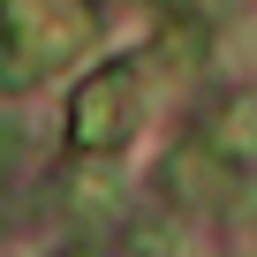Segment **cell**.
I'll list each match as a JSON object with an SVG mask.
<instances>
[{
  "instance_id": "5b68a950",
  "label": "cell",
  "mask_w": 257,
  "mask_h": 257,
  "mask_svg": "<svg viewBox=\"0 0 257 257\" xmlns=\"http://www.w3.org/2000/svg\"><path fill=\"white\" fill-rule=\"evenodd\" d=\"M219 144L227 152H257V106H234V121L219 128Z\"/></svg>"
},
{
  "instance_id": "ba28073f",
  "label": "cell",
  "mask_w": 257,
  "mask_h": 257,
  "mask_svg": "<svg viewBox=\"0 0 257 257\" xmlns=\"http://www.w3.org/2000/svg\"><path fill=\"white\" fill-rule=\"evenodd\" d=\"M0 219H8V212H0Z\"/></svg>"
},
{
  "instance_id": "6da1fadb",
  "label": "cell",
  "mask_w": 257,
  "mask_h": 257,
  "mask_svg": "<svg viewBox=\"0 0 257 257\" xmlns=\"http://www.w3.org/2000/svg\"><path fill=\"white\" fill-rule=\"evenodd\" d=\"M91 0H0V83H38L91 46Z\"/></svg>"
},
{
  "instance_id": "277c9868",
  "label": "cell",
  "mask_w": 257,
  "mask_h": 257,
  "mask_svg": "<svg viewBox=\"0 0 257 257\" xmlns=\"http://www.w3.org/2000/svg\"><path fill=\"white\" fill-rule=\"evenodd\" d=\"M68 212H76L83 227H106V219L121 212V174H113V167H76V174H68Z\"/></svg>"
},
{
  "instance_id": "52a82bcc",
  "label": "cell",
  "mask_w": 257,
  "mask_h": 257,
  "mask_svg": "<svg viewBox=\"0 0 257 257\" xmlns=\"http://www.w3.org/2000/svg\"><path fill=\"white\" fill-rule=\"evenodd\" d=\"M249 212H257V189H249Z\"/></svg>"
},
{
  "instance_id": "8992f818",
  "label": "cell",
  "mask_w": 257,
  "mask_h": 257,
  "mask_svg": "<svg viewBox=\"0 0 257 257\" xmlns=\"http://www.w3.org/2000/svg\"><path fill=\"white\" fill-rule=\"evenodd\" d=\"M61 257H83V249H61Z\"/></svg>"
},
{
  "instance_id": "7a4b0ae2",
  "label": "cell",
  "mask_w": 257,
  "mask_h": 257,
  "mask_svg": "<svg viewBox=\"0 0 257 257\" xmlns=\"http://www.w3.org/2000/svg\"><path fill=\"white\" fill-rule=\"evenodd\" d=\"M128 128H137V68H98V76L76 91L68 144H76V152H121Z\"/></svg>"
},
{
  "instance_id": "3957f363",
  "label": "cell",
  "mask_w": 257,
  "mask_h": 257,
  "mask_svg": "<svg viewBox=\"0 0 257 257\" xmlns=\"http://www.w3.org/2000/svg\"><path fill=\"white\" fill-rule=\"evenodd\" d=\"M167 182H174V197H182V204H219L227 167H219V152H212V144H182V152H174V167H167Z\"/></svg>"
}]
</instances>
